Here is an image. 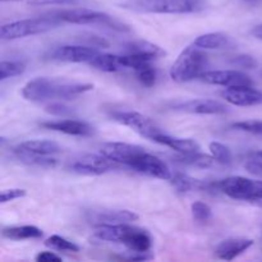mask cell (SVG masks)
Listing matches in <instances>:
<instances>
[{"instance_id":"cell-18","label":"cell","mask_w":262,"mask_h":262,"mask_svg":"<svg viewBox=\"0 0 262 262\" xmlns=\"http://www.w3.org/2000/svg\"><path fill=\"white\" fill-rule=\"evenodd\" d=\"M40 125L45 129L60 132L69 136H78V137H90L95 133L92 125L83 120L76 119H59V120H48V122L40 123Z\"/></svg>"},{"instance_id":"cell-1","label":"cell","mask_w":262,"mask_h":262,"mask_svg":"<svg viewBox=\"0 0 262 262\" xmlns=\"http://www.w3.org/2000/svg\"><path fill=\"white\" fill-rule=\"evenodd\" d=\"M94 90V84L67 81L61 78L38 77L31 79L22 89V96L28 101L42 102L49 100H72Z\"/></svg>"},{"instance_id":"cell-38","label":"cell","mask_w":262,"mask_h":262,"mask_svg":"<svg viewBox=\"0 0 262 262\" xmlns=\"http://www.w3.org/2000/svg\"><path fill=\"white\" fill-rule=\"evenodd\" d=\"M26 196L25 189L20 188H13V189H5V191L2 192V204H7V202L13 201V200L20 199V197Z\"/></svg>"},{"instance_id":"cell-37","label":"cell","mask_w":262,"mask_h":262,"mask_svg":"<svg viewBox=\"0 0 262 262\" xmlns=\"http://www.w3.org/2000/svg\"><path fill=\"white\" fill-rule=\"evenodd\" d=\"M45 110L50 114L58 115V117H66V115L73 114V109L68 105L63 104V102H54V104L46 105Z\"/></svg>"},{"instance_id":"cell-14","label":"cell","mask_w":262,"mask_h":262,"mask_svg":"<svg viewBox=\"0 0 262 262\" xmlns=\"http://www.w3.org/2000/svg\"><path fill=\"white\" fill-rule=\"evenodd\" d=\"M200 78L205 83L223 87L252 86L253 84L251 77L239 71H207Z\"/></svg>"},{"instance_id":"cell-32","label":"cell","mask_w":262,"mask_h":262,"mask_svg":"<svg viewBox=\"0 0 262 262\" xmlns=\"http://www.w3.org/2000/svg\"><path fill=\"white\" fill-rule=\"evenodd\" d=\"M192 210V215H193L194 220L200 223H206L209 220H211L212 217V210L211 207L209 206L207 204L201 201H197L194 204H192L191 206Z\"/></svg>"},{"instance_id":"cell-21","label":"cell","mask_w":262,"mask_h":262,"mask_svg":"<svg viewBox=\"0 0 262 262\" xmlns=\"http://www.w3.org/2000/svg\"><path fill=\"white\" fill-rule=\"evenodd\" d=\"M193 45L204 50H223V49L229 50V49H234L237 42L227 33L211 32L199 36L194 40Z\"/></svg>"},{"instance_id":"cell-36","label":"cell","mask_w":262,"mask_h":262,"mask_svg":"<svg viewBox=\"0 0 262 262\" xmlns=\"http://www.w3.org/2000/svg\"><path fill=\"white\" fill-rule=\"evenodd\" d=\"M81 38H78L81 42H84L87 46H92V48H109V42L105 40L104 37H100V36L94 35V33H82L79 36Z\"/></svg>"},{"instance_id":"cell-22","label":"cell","mask_w":262,"mask_h":262,"mask_svg":"<svg viewBox=\"0 0 262 262\" xmlns=\"http://www.w3.org/2000/svg\"><path fill=\"white\" fill-rule=\"evenodd\" d=\"M171 186L179 192H189V191H205V189H215L214 183H206L200 179H194L189 177L188 174L181 173V171H174L171 174V178L169 179Z\"/></svg>"},{"instance_id":"cell-29","label":"cell","mask_w":262,"mask_h":262,"mask_svg":"<svg viewBox=\"0 0 262 262\" xmlns=\"http://www.w3.org/2000/svg\"><path fill=\"white\" fill-rule=\"evenodd\" d=\"M26 71V66L23 61L19 60H3L0 63V79L10 78L22 74Z\"/></svg>"},{"instance_id":"cell-20","label":"cell","mask_w":262,"mask_h":262,"mask_svg":"<svg viewBox=\"0 0 262 262\" xmlns=\"http://www.w3.org/2000/svg\"><path fill=\"white\" fill-rule=\"evenodd\" d=\"M253 246L252 239L246 238H229L220 243L215 250V255L225 261H232Z\"/></svg>"},{"instance_id":"cell-25","label":"cell","mask_w":262,"mask_h":262,"mask_svg":"<svg viewBox=\"0 0 262 262\" xmlns=\"http://www.w3.org/2000/svg\"><path fill=\"white\" fill-rule=\"evenodd\" d=\"M174 161L181 165L192 166V168H199V169H207L211 168L215 164L214 156L205 155L201 154L200 151L196 152H188V154H179L178 156H174Z\"/></svg>"},{"instance_id":"cell-27","label":"cell","mask_w":262,"mask_h":262,"mask_svg":"<svg viewBox=\"0 0 262 262\" xmlns=\"http://www.w3.org/2000/svg\"><path fill=\"white\" fill-rule=\"evenodd\" d=\"M15 159L19 160L20 163L27 164V165L38 166V168H54L58 164L55 156H45V155H36V154L25 152V151H19L17 148L13 150Z\"/></svg>"},{"instance_id":"cell-19","label":"cell","mask_w":262,"mask_h":262,"mask_svg":"<svg viewBox=\"0 0 262 262\" xmlns=\"http://www.w3.org/2000/svg\"><path fill=\"white\" fill-rule=\"evenodd\" d=\"M122 54L140 56V58L152 61L155 59L160 58V56H164L166 53L163 48H160L156 43L148 42V41L145 40H136L123 43Z\"/></svg>"},{"instance_id":"cell-9","label":"cell","mask_w":262,"mask_h":262,"mask_svg":"<svg viewBox=\"0 0 262 262\" xmlns=\"http://www.w3.org/2000/svg\"><path fill=\"white\" fill-rule=\"evenodd\" d=\"M119 165L120 164L110 160L102 154H83L69 161L68 169L82 176H101L113 169H117Z\"/></svg>"},{"instance_id":"cell-33","label":"cell","mask_w":262,"mask_h":262,"mask_svg":"<svg viewBox=\"0 0 262 262\" xmlns=\"http://www.w3.org/2000/svg\"><path fill=\"white\" fill-rule=\"evenodd\" d=\"M245 168L253 176H262V151H253L248 154Z\"/></svg>"},{"instance_id":"cell-26","label":"cell","mask_w":262,"mask_h":262,"mask_svg":"<svg viewBox=\"0 0 262 262\" xmlns=\"http://www.w3.org/2000/svg\"><path fill=\"white\" fill-rule=\"evenodd\" d=\"M2 235L7 239L23 241V239H37L42 237V230L33 225H23V227H8L4 228Z\"/></svg>"},{"instance_id":"cell-6","label":"cell","mask_w":262,"mask_h":262,"mask_svg":"<svg viewBox=\"0 0 262 262\" xmlns=\"http://www.w3.org/2000/svg\"><path fill=\"white\" fill-rule=\"evenodd\" d=\"M60 23V20L54 17L53 14H50L49 17H36L15 20V22L2 26L0 37L3 40H15V38H22L26 36L40 35V33L54 30Z\"/></svg>"},{"instance_id":"cell-40","label":"cell","mask_w":262,"mask_h":262,"mask_svg":"<svg viewBox=\"0 0 262 262\" xmlns=\"http://www.w3.org/2000/svg\"><path fill=\"white\" fill-rule=\"evenodd\" d=\"M36 261L37 262H51V261H61L60 256L55 255L53 252H49V251H43V252H40L37 256H36Z\"/></svg>"},{"instance_id":"cell-13","label":"cell","mask_w":262,"mask_h":262,"mask_svg":"<svg viewBox=\"0 0 262 262\" xmlns=\"http://www.w3.org/2000/svg\"><path fill=\"white\" fill-rule=\"evenodd\" d=\"M90 66L99 69L102 72H119L123 69H136L141 64L140 59L133 55H127V54H120V55H114V54H101L95 56Z\"/></svg>"},{"instance_id":"cell-10","label":"cell","mask_w":262,"mask_h":262,"mask_svg":"<svg viewBox=\"0 0 262 262\" xmlns=\"http://www.w3.org/2000/svg\"><path fill=\"white\" fill-rule=\"evenodd\" d=\"M100 54L99 49L87 45H63L48 53V59L66 63H90Z\"/></svg>"},{"instance_id":"cell-8","label":"cell","mask_w":262,"mask_h":262,"mask_svg":"<svg viewBox=\"0 0 262 262\" xmlns=\"http://www.w3.org/2000/svg\"><path fill=\"white\" fill-rule=\"evenodd\" d=\"M110 118L150 141H155L156 137L164 133V130L151 118L135 110H113L110 113Z\"/></svg>"},{"instance_id":"cell-12","label":"cell","mask_w":262,"mask_h":262,"mask_svg":"<svg viewBox=\"0 0 262 262\" xmlns=\"http://www.w3.org/2000/svg\"><path fill=\"white\" fill-rule=\"evenodd\" d=\"M130 169L141 174H146L148 177L163 179V181H169L171 178V174H173V171L170 170L165 161L159 159L158 156L152 155V154L147 152V151L138 156L137 160L130 165Z\"/></svg>"},{"instance_id":"cell-41","label":"cell","mask_w":262,"mask_h":262,"mask_svg":"<svg viewBox=\"0 0 262 262\" xmlns=\"http://www.w3.org/2000/svg\"><path fill=\"white\" fill-rule=\"evenodd\" d=\"M251 33H252L253 37L258 38V40H262V23L261 25L256 26V27L251 31Z\"/></svg>"},{"instance_id":"cell-39","label":"cell","mask_w":262,"mask_h":262,"mask_svg":"<svg viewBox=\"0 0 262 262\" xmlns=\"http://www.w3.org/2000/svg\"><path fill=\"white\" fill-rule=\"evenodd\" d=\"M79 0H33L31 2V4L33 5H54V4H59V5H67V4H77Z\"/></svg>"},{"instance_id":"cell-11","label":"cell","mask_w":262,"mask_h":262,"mask_svg":"<svg viewBox=\"0 0 262 262\" xmlns=\"http://www.w3.org/2000/svg\"><path fill=\"white\" fill-rule=\"evenodd\" d=\"M146 148L137 145H130L125 142H107L101 146L100 154L109 158L110 160L130 168L138 156L145 152Z\"/></svg>"},{"instance_id":"cell-15","label":"cell","mask_w":262,"mask_h":262,"mask_svg":"<svg viewBox=\"0 0 262 262\" xmlns=\"http://www.w3.org/2000/svg\"><path fill=\"white\" fill-rule=\"evenodd\" d=\"M87 220L95 227L99 225H113V224H128L138 220V215L129 210H92L86 215Z\"/></svg>"},{"instance_id":"cell-2","label":"cell","mask_w":262,"mask_h":262,"mask_svg":"<svg viewBox=\"0 0 262 262\" xmlns=\"http://www.w3.org/2000/svg\"><path fill=\"white\" fill-rule=\"evenodd\" d=\"M95 237L106 242L124 245L132 252H148L152 246V238L146 230L128 224L99 225Z\"/></svg>"},{"instance_id":"cell-17","label":"cell","mask_w":262,"mask_h":262,"mask_svg":"<svg viewBox=\"0 0 262 262\" xmlns=\"http://www.w3.org/2000/svg\"><path fill=\"white\" fill-rule=\"evenodd\" d=\"M222 96L225 101L235 106H255L262 104V91L252 86L228 87Z\"/></svg>"},{"instance_id":"cell-30","label":"cell","mask_w":262,"mask_h":262,"mask_svg":"<svg viewBox=\"0 0 262 262\" xmlns=\"http://www.w3.org/2000/svg\"><path fill=\"white\" fill-rule=\"evenodd\" d=\"M136 77H137L138 82L145 87H152L155 86L156 79H158V72L154 67L150 66V63H146L141 66L140 68L135 69Z\"/></svg>"},{"instance_id":"cell-34","label":"cell","mask_w":262,"mask_h":262,"mask_svg":"<svg viewBox=\"0 0 262 262\" xmlns=\"http://www.w3.org/2000/svg\"><path fill=\"white\" fill-rule=\"evenodd\" d=\"M232 127L242 132L251 133V135L262 136V120H242V122L234 123Z\"/></svg>"},{"instance_id":"cell-4","label":"cell","mask_w":262,"mask_h":262,"mask_svg":"<svg viewBox=\"0 0 262 262\" xmlns=\"http://www.w3.org/2000/svg\"><path fill=\"white\" fill-rule=\"evenodd\" d=\"M55 18H58L61 23H73V25H94L102 26L105 28L119 31V32H128L129 27L120 20L107 13L92 10L89 8H71V9L56 10L53 13Z\"/></svg>"},{"instance_id":"cell-5","label":"cell","mask_w":262,"mask_h":262,"mask_svg":"<svg viewBox=\"0 0 262 262\" xmlns=\"http://www.w3.org/2000/svg\"><path fill=\"white\" fill-rule=\"evenodd\" d=\"M127 7L138 12L160 14H189L206 8V0H136Z\"/></svg>"},{"instance_id":"cell-24","label":"cell","mask_w":262,"mask_h":262,"mask_svg":"<svg viewBox=\"0 0 262 262\" xmlns=\"http://www.w3.org/2000/svg\"><path fill=\"white\" fill-rule=\"evenodd\" d=\"M17 150L25 151V152L36 154V155L55 156L61 151V147L56 142L50 140H30L19 143Z\"/></svg>"},{"instance_id":"cell-28","label":"cell","mask_w":262,"mask_h":262,"mask_svg":"<svg viewBox=\"0 0 262 262\" xmlns=\"http://www.w3.org/2000/svg\"><path fill=\"white\" fill-rule=\"evenodd\" d=\"M46 247H50L56 251H66V252H79V246L72 241L60 235H51L45 241Z\"/></svg>"},{"instance_id":"cell-31","label":"cell","mask_w":262,"mask_h":262,"mask_svg":"<svg viewBox=\"0 0 262 262\" xmlns=\"http://www.w3.org/2000/svg\"><path fill=\"white\" fill-rule=\"evenodd\" d=\"M210 152L214 156L215 160L220 164H224V165H229L233 160L232 151L229 150V147L220 142H211L209 146Z\"/></svg>"},{"instance_id":"cell-16","label":"cell","mask_w":262,"mask_h":262,"mask_svg":"<svg viewBox=\"0 0 262 262\" xmlns=\"http://www.w3.org/2000/svg\"><path fill=\"white\" fill-rule=\"evenodd\" d=\"M171 107L174 110H178V112L189 113V114L206 115L225 114V113H228V109H229L225 104L212 99H193L188 100V101H181L174 104Z\"/></svg>"},{"instance_id":"cell-23","label":"cell","mask_w":262,"mask_h":262,"mask_svg":"<svg viewBox=\"0 0 262 262\" xmlns=\"http://www.w3.org/2000/svg\"><path fill=\"white\" fill-rule=\"evenodd\" d=\"M154 142L168 146V147L173 148V150H176L179 154L196 152V151H200V148H201L200 147V143L197 141L192 140V138L173 137V136L168 135L165 132L159 136V137H156V140Z\"/></svg>"},{"instance_id":"cell-42","label":"cell","mask_w":262,"mask_h":262,"mask_svg":"<svg viewBox=\"0 0 262 262\" xmlns=\"http://www.w3.org/2000/svg\"><path fill=\"white\" fill-rule=\"evenodd\" d=\"M2 2H18V0H2Z\"/></svg>"},{"instance_id":"cell-7","label":"cell","mask_w":262,"mask_h":262,"mask_svg":"<svg viewBox=\"0 0 262 262\" xmlns=\"http://www.w3.org/2000/svg\"><path fill=\"white\" fill-rule=\"evenodd\" d=\"M214 188L229 196L230 199L241 201L262 200V181H253L245 177H229L223 181L215 182Z\"/></svg>"},{"instance_id":"cell-35","label":"cell","mask_w":262,"mask_h":262,"mask_svg":"<svg viewBox=\"0 0 262 262\" xmlns=\"http://www.w3.org/2000/svg\"><path fill=\"white\" fill-rule=\"evenodd\" d=\"M229 61L230 64L239 67L242 69H253L257 67V60L252 55H248V54H239V55L232 56Z\"/></svg>"},{"instance_id":"cell-3","label":"cell","mask_w":262,"mask_h":262,"mask_svg":"<svg viewBox=\"0 0 262 262\" xmlns=\"http://www.w3.org/2000/svg\"><path fill=\"white\" fill-rule=\"evenodd\" d=\"M209 66V56L204 49L196 45L187 46L178 55L170 68V77L176 82L184 83L194 78H199L205 73Z\"/></svg>"}]
</instances>
